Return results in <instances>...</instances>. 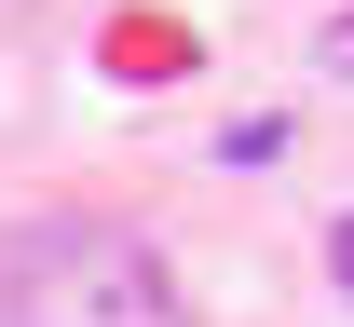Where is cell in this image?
Wrapping results in <instances>:
<instances>
[{
	"mask_svg": "<svg viewBox=\"0 0 354 327\" xmlns=\"http://www.w3.org/2000/svg\"><path fill=\"white\" fill-rule=\"evenodd\" d=\"M327 68H354V14H341V28H327Z\"/></svg>",
	"mask_w": 354,
	"mask_h": 327,
	"instance_id": "7a4b0ae2",
	"label": "cell"
},
{
	"mask_svg": "<svg viewBox=\"0 0 354 327\" xmlns=\"http://www.w3.org/2000/svg\"><path fill=\"white\" fill-rule=\"evenodd\" d=\"M0 327H177V286L109 218H41L0 245Z\"/></svg>",
	"mask_w": 354,
	"mask_h": 327,
	"instance_id": "6da1fadb",
	"label": "cell"
},
{
	"mask_svg": "<svg viewBox=\"0 0 354 327\" xmlns=\"http://www.w3.org/2000/svg\"><path fill=\"white\" fill-rule=\"evenodd\" d=\"M327 273H341V300H354V232H341V245H327Z\"/></svg>",
	"mask_w": 354,
	"mask_h": 327,
	"instance_id": "3957f363",
	"label": "cell"
}]
</instances>
